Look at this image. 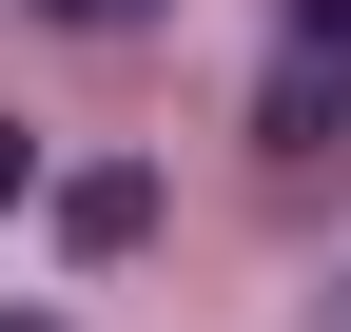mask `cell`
I'll list each match as a JSON object with an SVG mask.
<instances>
[{"instance_id":"cell-1","label":"cell","mask_w":351,"mask_h":332,"mask_svg":"<svg viewBox=\"0 0 351 332\" xmlns=\"http://www.w3.org/2000/svg\"><path fill=\"white\" fill-rule=\"evenodd\" d=\"M59 235H78V254H137V235H156V176H137V156L59 176Z\"/></svg>"},{"instance_id":"cell-2","label":"cell","mask_w":351,"mask_h":332,"mask_svg":"<svg viewBox=\"0 0 351 332\" xmlns=\"http://www.w3.org/2000/svg\"><path fill=\"white\" fill-rule=\"evenodd\" d=\"M313 137H351V78L332 59H274V156H313Z\"/></svg>"},{"instance_id":"cell-3","label":"cell","mask_w":351,"mask_h":332,"mask_svg":"<svg viewBox=\"0 0 351 332\" xmlns=\"http://www.w3.org/2000/svg\"><path fill=\"white\" fill-rule=\"evenodd\" d=\"M59 39H137V20H176V0H39Z\"/></svg>"},{"instance_id":"cell-4","label":"cell","mask_w":351,"mask_h":332,"mask_svg":"<svg viewBox=\"0 0 351 332\" xmlns=\"http://www.w3.org/2000/svg\"><path fill=\"white\" fill-rule=\"evenodd\" d=\"M293 59H332V78H351V0H293Z\"/></svg>"},{"instance_id":"cell-5","label":"cell","mask_w":351,"mask_h":332,"mask_svg":"<svg viewBox=\"0 0 351 332\" xmlns=\"http://www.w3.org/2000/svg\"><path fill=\"white\" fill-rule=\"evenodd\" d=\"M20 176H39V137H20V117H0V215H20Z\"/></svg>"},{"instance_id":"cell-6","label":"cell","mask_w":351,"mask_h":332,"mask_svg":"<svg viewBox=\"0 0 351 332\" xmlns=\"http://www.w3.org/2000/svg\"><path fill=\"white\" fill-rule=\"evenodd\" d=\"M0 332H59V313H0Z\"/></svg>"}]
</instances>
